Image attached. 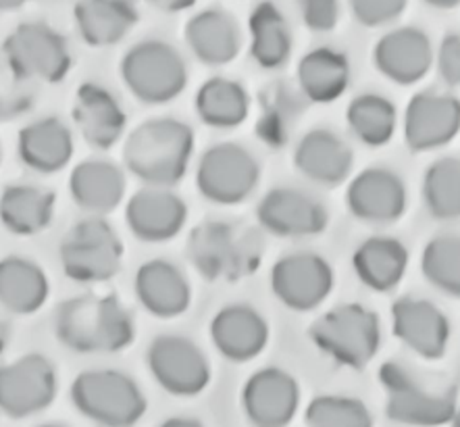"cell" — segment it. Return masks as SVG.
<instances>
[{"instance_id": "9a60e30c", "label": "cell", "mask_w": 460, "mask_h": 427, "mask_svg": "<svg viewBox=\"0 0 460 427\" xmlns=\"http://www.w3.org/2000/svg\"><path fill=\"white\" fill-rule=\"evenodd\" d=\"M346 207L354 219L369 226H392L409 209V188L402 175L390 167H367L348 182Z\"/></svg>"}, {"instance_id": "f35d334b", "label": "cell", "mask_w": 460, "mask_h": 427, "mask_svg": "<svg viewBox=\"0 0 460 427\" xmlns=\"http://www.w3.org/2000/svg\"><path fill=\"white\" fill-rule=\"evenodd\" d=\"M306 427H373L376 419L360 398L346 394H319L305 409Z\"/></svg>"}, {"instance_id": "f1b7e54d", "label": "cell", "mask_w": 460, "mask_h": 427, "mask_svg": "<svg viewBox=\"0 0 460 427\" xmlns=\"http://www.w3.org/2000/svg\"><path fill=\"white\" fill-rule=\"evenodd\" d=\"M186 42L192 55L208 67H223L232 63L242 49L238 23L219 9H207L190 19Z\"/></svg>"}, {"instance_id": "836d02e7", "label": "cell", "mask_w": 460, "mask_h": 427, "mask_svg": "<svg viewBox=\"0 0 460 427\" xmlns=\"http://www.w3.org/2000/svg\"><path fill=\"white\" fill-rule=\"evenodd\" d=\"M194 109L199 120L215 129H235L251 115V94L235 80L210 77L196 92Z\"/></svg>"}, {"instance_id": "d6986e66", "label": "cell", "mask_w": 460, "mask_h": 427, "mask_svg": "<svg viewBox=\"0 0 460 427\" xmlns=\"http://www.w3.org/2000/svg\"><path fill=\"white\" fill-rule=\"evenodd\" d=\"M215 351L232 363L259 359L271 340V327L261 311L244 302L219 308L208 325Z\"/></svg>"}, {"instance_id": "e0dca14e", "label": "cell", "mask_w": 460, "mask_h": 427, "mask_svg": "<svg viewBox=\"0 0 460 427\" xmlns=\"http://www.w3.org/2000/svg\"><path fill=\"white\" fill-rule=\"evenodd\" d=\"M300 384L281 367H262L242 386L240 405L252 427H288L300 409Z\"/></svg>"}, {"instance_id": "9c48e42d", "label": "cell", "mask_w": 460, "mask_h": 427, "mask_svg": "<svg viewBox=\"0 0 460 427\" xmlns=\"http://www.w3.org/2000/svg\"><path fill=\"white\" fill-rule=\"evenodd\" d=\"M3 55L19 80L63 82L74 67L67 40L42 22L22 23L6 36Z\"/></svg>"}, {"instance_id": "f6af8a7d", "label": "cell", "mask_w": 460, "mask_h": 427, "mask_svg": "<svg viewBox=\"0 0 460 427\" xmlns=\"http://www.w3.org/2000/svg\"><path fill=\"white\" fill-rule=\"evenodd\" d=\"M159 427H205L199 419L192 417H169Z\"/></svg>"}, {"instance_id": "4fadbf2b", "label": "cell", "mask_w": 460, "mask_h": 427, "mask_svg": "<svg viewBox=\"0 0 460 427\" xmlns=\"http://www.w3.org/2000/svg\"><path fill=\"white\" fill-rule=\"evenodd\" d=\"M57 392V367L44 354L30 352L0 365V411L6 417H34L55 403Z\"/></svg>"}, {"instance_id": "cb8c5ba5", "label": "cell", "mask_w": 460, "mask_h": 427, "mask_svg": "<svg viewBox=\"0 0 460 427\" xmlns=\"http://www.w3.org/2000/svg\"><path fill=\"white\" fill-rule=\"evenodd\" d=\"M134 292L146 313L156 319L181 317L192 305V286L175 262L150 259L136 271Z\"/></svg>"}, {"instance_id": "60d3db41", "label": "cell", "mask_w": 460, "mask_h": 427, "mask_svg": "<svg viewBox=\"0 0 460 427\" xmlns=\"http://www.w3.org/2000/svg\"><path fill=\"white\" fill-rule=\"evenodd\" d=\"M409 0H350L352 15L365 28L387 25L402 15Z\"/></svg>"}, {"instance_id": "7dc6e473", "label": "cell", "mask_w": 460, "mask_h": 427, "mask_svg": "<svg viewBox=\"0 0 460 427\" xmlns=\"http://www.w3.org/2000/svg\"><path fill=\"white\" fill-rule=\"evenodd\" d=\"M25 3H28V0H0V11H15Z\"/></svg>"}, {"instance_id": "603a6c76", "label": "cell", "mask_w": 460, "mask_h": 427, "mask_svg": "<svg viewBox=\"0 0 460 427\" xmlns=\"http://www.w3.org/2000/svg\"><path fill=\"white\" fill-rule=\"evenodd\" d=\"M74 121L82 138L96 150H111L128 129V115L113 92L85 82L75 90Z\"/></svg>"}, {"instance_id": "ee69618b", "label": "cell", "mask_w": 460, "mask_h": 427, "mask_svg": "<svg viewBox=\"0 0 460 427\" xmlns=\"http://www.w3.org/2000/svg\"><path fill=\"white\" fill-rule=\"evenodd\" d=\"M144 3L165 13H180V11L190 9L196 0H144Z\"/></svg>"}, {"instance_id": "2e32d148", "label": "cell", "mask_w": 460, "mask_h": 427, "mask_svg": "<svg viewBox=\"0 0 460 427\" xmlns=\"http://www.w3.org/2000/svg\"><path fill=\"white\" fill-rule=\"evenodd\" d=\"M460 134V101L450 92H417L402 115V136L411 153H431Z\"/></svg>"}, {"instance_id": "44dd1931", "label": "cell", "mask_w": 460, "mask_h": 427, "mask_svg": "<svg viewBox=\"0 0 460 427\" xmlns=\"http://www.w3.org/2000/svg\"><path fill=\"white\" fill-rule=\"evenodd\" d=\"M436 55L431 40L419 28H398L387 31L373 49V65L387 82L415 85L429 74Z\"/></svg>"}, {"instance_id": "30bf717a", "label": "cell", "mask_w": 460, "mask_h": 427, "mask_svg": "<svg viewBox=\"0 0 460 427\" xmlns=\"http://www.w3.org/2000/svg\"><path fill=\"white\" fill-rule=\"evenodd\" d=\"M194 177L202 199L219 207H234L254 194L261 180V165L248 148L221 142L202 153Z\"/></svg>"}, {"instance_id": "d6a6232c", "label": "cell", "mask_w": 460, "mask_h": 427, "mask_svg": "<svg viewBox=\"0 0 460 427\" xmlns=\"http://www.w3.org/2000/svg\"><path fill=\"white\" fill-rule=\"evenodd\" d=\"M77 31L85 44L113 46L137 23V11L129 0H80L75 6Z\"/></svg>"}, {"instance_id": "b9f144b4", "label": "cell", "mask_w": 460, "mask_h": 427, "mask_svg": "<svg viewBox=\"0 0 460 427\" xmlns=\"http://www.w3.org/2000/svg\"><path fill=\"white\" fill-rule=\"evenodd\" d=\"M302 22L308 30L325 34L338 25L340 0H296Z\"/></svg>"}, {"instance_id": "bcb514c9", "label": "cell", "mask_w": 460, "mask_h": 427, "mask_svg": "<svg viewBox=\"0 0 460 427\" xmlns=\"http://www.w3.org/2000/svg\"><path fill=\"white\" fill-rule=\"evenodd\" d=\"M425 3L436 6V9H455L456 4H460V0H425Z\"/></svg>"}, {"instance_id": "681fc988", "label": "cell", "mask_w": 460, "mask_h": 427, "mask_svg": "<svg viewBox=\"0 0 460 427\" xmlns=\"http://www.w3.org/2000/svg\"><path fill=\"white\" fill-rule=\"evenodd\" d=\"M452 427H460V400H458V405H456L455 419H452Z\"/></svg>"}, {"instance_id": "ba28073f", "label": "cell", "mask_w": 460, "mask_h": 427, "mask_svg": "<svg viewBox=\"0 0 460 427\" xmlns=\"http://www.w3.org/2000/svg\"><path fill=\"white\" fill-rule=\"evenodd\" d=\"M61 267L77 284H101L113 280L123 262V242L102 217H85L65 234Z\"/></svg>"}, {"instance_id": "8992f818", "label": "cell", "mask_w": 460, "mask_h": 427, "mask_svg": "<svg viewBox=\"0 0 460 427\" xmlns=\"http://www.w3.org/2000/svg\"><path fill=\"white\" fill-rule=\"evenodd\" d=\"M69 398L82 417L101 427H134L148 409L136 379L117 369L82 371L71 384Z\"/></svg>"}, {"instance_id": "4dcf8cb0", "label": "cell", "mask_w": 460, "mask_h": 427, "mask_svg": "<svg viewBox=\"0 0 460 427\" xmlns=\"http://www.w3.org/2000/svg\"><path fill=\"white\" fill-rule=\"evenodd\" d=\"M50 297L49 275L38 262L23 256L0 261V305L15 315H31Z\"/></svg>"}, {"instance_id": "8fae6325", "label": "cell", "mask_w": 460, "mask_h": 427, "mask_svg": "<svg viewBox=\"0 0 460 427\" xmlns=\"http://www.w3.org/2000/svg\"><path fill=\"white\" fill-rule=\"evenodd\" d=\"M150 376L171 396L194 398L210 384L213 371L202 348L177 334H161L146 348Z\"/></svg>"}, {"instance_id": "83f0119b", "label": "cell", "mask_w": 460, "mask_h": 427, "mask_svg": "<svg viewBox=\"0 0 460 427\" xmlns=\"http://www.w3.org/2000/svg\"><path fill=\"white\" fill-rule=\"evenodd\" d=\"M296 82L306 102L332 104L340 101L350 85V61L344 52L319 46L300 58Z\"/></svg>"}, {"instance_id": "7c38bea8", "label": "cell", "mask_w": 460, "mask_h": 427, "mask_svg": "<svg viewBox=\"0 0 460 427\" xmlns=\"http://www.w3.org/2000/svg\"><path fill=\"white\" fill-rule=\"evenodd\" d=\"M269 288L278 302L290 311L311 313L332 297L335 273L325 256L311 251H296L273 262Z\"/></svg>"}, {"instance_id": "d590c367", "label": "cell", "mask_w": 460, "mask_h": 427, "mask_svg": "<svg viewBox=\"0 0 460 427\" xmlns=\"http://www.w3.org/2000/svg\"><path fill=\"white\" fill-rule=\"evenodd\" d=\"M346 126L367 148H381L392 142L398 129V109L377 92L354 96L346 109Z\"/></svg>"}, {"instance_id": "4316f807", "label": "cell", "mask_w": 460, "mask_h": 427, "mask_svg": "<svg viewBox=\"0 0 460 427\" xmlns=\"http://www.w3.org/2000/svg\"><path fill=\"white\" fill-rule=\"evenodd\" d=\"M17 153L36 173H58L74 156V134L58 117H42L19 131Z\"/></svg>"}, {"instance_id": "3957f363", "label": "cell", "mask_w": 460, "mask_h": 427, "mask_svg": "<svg viewBox=\"0 0 460 427\" xmlns=\"http://www.w3.org/2000/svg\"><path fill=\"white\" fill-rule=\"evenodd\" d=\"M188 259L208 281H240L261 267L265 245L252 227L208 219L188 236Z\"/></svg>"}, {"instance_id": "ab89813d", "label": "cell", "mask_w": 460, "mask_h": 427, "mask_svg": "<svg viewBox=\"0 0 460 427\" xmlns=\"http://www.w3.org/2000/svg\"><path fill=\"white\" fill-rule=\"evenodd\" d=\"M25 84L28 82L19 80L13 74L3 55V61H0V121L15 120L31 107L34 98H31V92L25 88Z\"/></svg>"}, {"instance_id": "f546056e", "label": "cell", "mask_w": 460, "mask_h": 427, "mask_svg": "<svg viewBox=\"0 0 460 427\" xmlns=\"http://www.w3.org/2000/svg\"><path fill=\"white\" fill-rule=\"evenodd\" d=\"M305 102L306 98L290 84L275 82L267 85L259 96V120H256L259 140L273 150L284 148L305 113Z\"/></svg>"}, {"instance_id": "d4e9b609", "label": "cell", "mask_w": 460, "mask_h": 427, "mask_svg": "<svg viewBox=\"0 0 460 427\" xmlns=\"http://www.w3.org/2000/svg\"><path fill=\"white\" fill-rule=\"evenodd\" d=\"M409 248L394 236H371L352 254V269L365 288L387 294L396 290L409 271Z\"/></svg>"}, {"instance_id": "5b68a950", "label": "cell", "mask_w": 460, "mask_h": 427, "mask_svg": "<svg viewBox=\"0 0 460 427\" xmlns=\"http://www.w3.org/2000/svg\"><path fill=\"white\" fill-rule=\"evenodd\" d=\"M385 392V415L409 427L452 425L458 394L455 387H429L400 360H385L377 371Z\"/></svg>"}, {"instance_id": "ffe728a7", "label": "cell", "mask_w": 460, "mask_h": 427, "mask_svg": "<svg viewBox=\"0 0 460 427\" xmlns=\"http://www.w3.org/2000/svg\"><path fill=\"white\" fill-rule=\"evenodd\" d=\"M188 221V205L171 188H150L131 196L126 205V223L137 240L161 245L181 234Z\"/></svg>"}, {"instance_id": "7bdbcfd3", "label": "cell", "mask_w": 460, "mask_h": 427, "mask_svg": "<svg viewBox=\"0 0 460 427\" xmlns=\"http://www.w3.org/2000/svg\"><path fill=\"white\" fill-rule=\"evenodd\" d=\"M436 67L448 88L460 90V34H448L439 42Z\"/></svg>"}, {"instance_id": "74e56055", "label": "cell", "mask_w": 460, "mask_h": 427, "mask_svg": "<svg viewBox=\"0 0 460 427\" xmlns=\"http://www.w3.org/2000/svg\"><path fill=\"white\" fill-rule=\"evenodd\" d=\"M420 273L446 297L460 298V236L439 234L423 246Z\"/></svg>"}, {"instance_id": "1f68e13d", "label": "cell", "mask_w": 460, "mask_h": 427, "mask_svg": "<svg viewBox=\"0 0 460 427\" xmlns=\"http://www.w3.org/2000/svg\"><path fill=\"white\" fill-rule=\"evenodd\" d=\"M57 196L31 183H13L0 194V221L15 236L42 234L52 223Z\"/></svg>"}, {"instance_id": "5bb4252c", "label": "cell", "mask_w": 460, "mask_h": 427, "mask_svg": "<svg viewBox=\"0 0 460 427\" xmlns=\"http://www.w3.org/2000/svg\"><path fill=\"white\" fill-rule=\"evenodd\" d=\"M256 221L262 232L275 238L300 240L323 234L330 226V211L305 190L279 186L259 200Z\"/></svg>"}, {"instance_id": "6da1fadb", "label": "cell", "mask_w": 460, "mask_h": 427, "mask_svg": "<svg viewBox=\"0 0 460 427\" xmlns=\"http://www.w3.org/2000/svg\"><path fill=\"white\" fill-rule=\"evenodd\" d=\"M194 131L175 117H155L129 131L123 165L144 186L173 188L188 173L194 155Z\"/></svg>"}, {"instance_id": "52a82bcc", "label": "cell", "mask_w": 460, "mask_h": 427, "mask_svg": "<svg viewBox=\"0 0 460 427\" xmlns=\"http://www.w3.org/2000/svg\"><path fill=\"white\" fill-rule=\"evenodd\" d=\"M126 88L144 104H167L188 85V65L173 46L144 40L131 46L119 67Z\"/></svg>"}, {"instance_id": "8d00e7d4", "label": "cell", "mask_w": 460, "mask_h": 427, "mask_svg": "<svg viewBox=\"0 0 460 427\" xmlns=\"http://www.w3.org/2000/svg\"><path fill=\"white\" fill-rule=\"evenodd\" d=\"M425 211L436 221L460 219V159L442 156L425 169L420 180Z\"/></svg>"}, {"instance_id": "ac0fdd59", "label": "cell", "mask_w": 460, "mask_h": 427, "mask_svg": "<svg viewBox=\"0 0 460 427\" xmlns=\"http://www.w3.org/2000/svg\"><path fill=\"white\" fill-rule=\"evenodd\" d=\"M392 334L423 360L446 357L452 336L448 315L436 302L420 297H400L392 302Z\"/></svg>"}, {"instance_id": "c3c4849f", "label": "cell", "mask_w": 460, "mask_h": 427, "mask_svg": "<svg viewBox=\"0 0 460 427\" xmlns=\"http://www.w3.org/2000/svg\"><path fill=\"white\" fill-rule=\"evenodd\" d=\"M6 342H9V327H6L4 321H0V354H3Z\"/></svg>"}, {"instance_id": "484cf974", "label": "cell", "mask_w": 460, "mask_h": 427, "mask_svg": "<svg viewBox=\"0 0 460 427\" xmlns=\"http://www.w3.org/2000/svg\"><path fill=\"white\" fill-rule=\"evenodd\" d=\"M69 194L75 205L92 217L109 215L119 209L126 196V173L111 161H82L71 171Z\"/></svg>"}, {"instance_id": "7402d4cb", "label": "cell", "mask_w": 460, "mask_h": 427, "mask_svg": "<svg viewBox=\"0 0 460 427\" xmlns=\"http://www.w3.org/2000/svg\"><path fill=\"white\" fill-rule=\"evenodd\" d=\"M294 167L305 180L323 188H335L350 180L354 153L340 134L317 128L306 131L296 142Z\"/></svg>"}, {"instance_id": "e575fe53", "label": "cell", "mask_w": 460, "mask_h": 427, "mask_svg": "<svg viewBox=\"0 0 460 427\" xmlns=\"http://www.w3.org/2000/svg\"><path fill=\"white\" fill-rule=\"evenodd\" d=\"M251 57L261 69L275 71L290 61L292 31L273 3H261L251 13Z\"/></svg>"}, {"instance_id": "f907efd6", "label": "cell", "mask_w": 460, "mask_h": 427, "mask_svg": "<svg viewBox=\"0 0 460 427\" xmlns=\"http://www.w3.org/2000/svg\"><path fill=\"white\" fill-rule=\"evenodd\" d=\"M36 427H67V425H63V423H42V425H36Z\"/></svg>"}, {"instance_id": "277c9868", "label": "cell", "mask_w": 460, "mask_h": 427, "mask_svg": "<svg viewBox=\"0 0 460 427\" xmlns=\"http://www.w3.org/2000/svg\"><path fill=\"white\" fill-rule=\"evenodd\" d=\"M308 338L333 363L365 369L381 348V321L369 307L344 302L314 319Z\"/></svg>"}, {"instance_id": "7a4b0ae2", "label": "cell", "mask_w": 460, "mask_h": 427, "mask_svg": "<svg viewBox=\"0 0 460 427\" xmlns=\"http://www.w3.org/2000/svg\"><path fill=\"white\" fill-rule=\"evenodd\" d=\"M55 334L80 354H115L136 338V324L115 294H85L58 305Z\"/></svg>"}]
</instances>
